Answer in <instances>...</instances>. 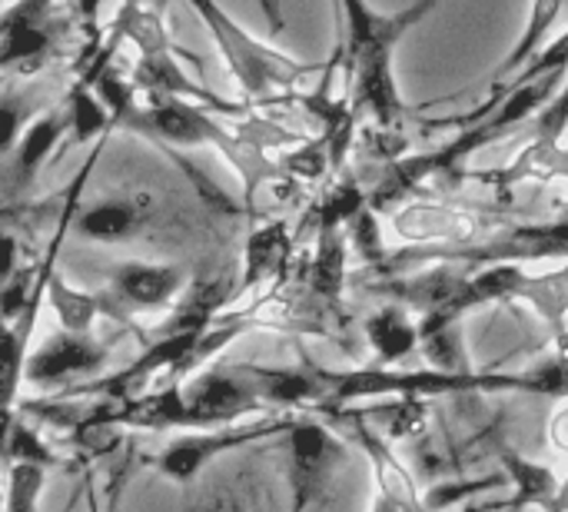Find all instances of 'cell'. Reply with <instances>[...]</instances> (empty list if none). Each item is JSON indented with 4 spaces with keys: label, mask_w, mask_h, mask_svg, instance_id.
<instances>
[{
    "label": "cell",
    "mask_w": 568,
    "mask_h": 512,
    "mask_svg": "<svg viewBox=\"0 0 568 512\" xmlns=\"http://www.w3.org/2000/svg\"><path fill=\"white\" fill-rule=\"evenodd\" d=\"M333 3L343 27L353 113L373 117L383 130H399L406 120V103L396 87V50L403 37L439 7V0H413L396 13H379L366 0Z\"/></svg>",
    "instance_id": "1"
},
{
    "label": "cell",
    "mask_w": 568,
    "mask_h": 512,
    "mask_svg": "<svg viewBox=\"0 0 568 512\" xmlns=\"http://www.w3.org/2000/svg\"><path fill=\"white\" fill-rule=\"evenodd\" d=\"M566 67L549 70V73H536L526 80H513L509 97H499L486 107V113H479V123H463L459 133L419 157H406L399 163H393V170L379 180V187L373 190V207L383 210L403 197H409V190H416L423 180L439 177V173H453L459 170L473 153L493 147L496 140H506L513 130H519L526 120L539 117V110L559 93V83L566 80Z\"/></svg>",
    "instance_id": "2"
},
{
    "label": "cell",
    "mask_w": 568,
    "mask_h": 512,
    "mask_svg": "<svg viewBox=\"0 0 568 512\" xmlns=\"http://www.w3.org/2000/svg\"><path fill=\"white\" fill-rule=\"evenodd\" d=\"M126 130H136L150 140H166L176 147H216L246 180V197H253L256 180L266 177L263 157L256 150V143L230 133L226 127H220L206 110L193 107L186 97H173V93H150V103L143 110H130L123 117Z\"/></svg>",
    "instance_id": "3"
},
{
    "label": "cell",
    "mask_w": 568,
    "mask_h": 512,
    "mask_svg": "<svg viewBox=\"0 0 568 512\" xmlns=\"http://www.w3.org/2000/svg\"><path fill=\"white\" fill-rule=\"evenodd\" d=\"M186 3L196 10V17L216 40L230 73L236 77V83L250 100H276L296 90L313 73L310 63H300L296 57L280 53L276 47L246 33L216 0H186Z\"/></svg>",
    "instance_id": "4"
},
{
    "label": "cell",
    "mask_w": 568,
    "mask_h": 512,
    "mask_svg": "<svg viewBox=\"0 0 568 512\" xmlns=\"http://www.w3.org/2000/svg\"><path fill=\"white\" fill-rule=\"evenodd\" d=\"M293 426V416H273V420H260V423H226V426H203L200 433H190V436H180L173 440L163 453L153 456V466L186 486L193 483L213 460L233 453V450H243L250 443H260V440H270V436H286Z\"/></svg>",
    "instance_id": "5"
},
{
    "label": "cell",
    "mask_w": 568,
    "mask_h": 512,
    "mask_svg": "<svg viewBox=\"0 0 568 512\" xmlns=\"http://www.w3.org/2000/svg\"><path fill=\"white\" fill-rule=\"evenodd\" d=\"M286 446H290L293 506L306 510L313 500H320V493L326 490L329 476L343 463L346 450L336 440V433H329L320 420H310V416L293 420V426L286 433Z\"/></svg>",
    "instance_id": "6"
},
{
    "label": "cell",
    "mask_w": 568,
    "mask_h": 512,
    "mask_svg": "<svg viewBox=\"0 0 568 512\" xmlns=\"http://www.w3.org/2000/svg\"><path fill=\"white\" fill-rule=\"evenodd\" d=\"M103 363H106V350L97 340H90L87 333L60 330L37 353L27 357L23 380L30 386H40V390H53V386L70 383V380L100 373Z\"/></svg>",
    "instance_id": "7"
},
{
    "label": "cell",
    "mask_w": 568,
    "mask_h": 512,
    "mask_svg": "<svg viewBox=\"0 0 568 512\" xmlns=\"http://www.w3.org/2000/svg\"><path fill=\"white\" fill-rule=\"evenodd\" d=\"M190 403L196 406L203 426H226L240 423L250 413H260L266 400L256 393V386L243 377V370H210L200 380L186 386Z\"/></svg>",
    "instance_id": "8"
},
{
    "label": "cell",
    "mask_w": 568,
    "mask_h": 512,
    "mask_svg": "<svg viewBox=\"0 0 568 512\" xmlns=\"http://www.w3.org/2000/svg\"><path fill=\"white\" fill-rule=\"evenodd\" d=\"M57 23H53V0H17L3 13V67H27L40 63V57L53 47Z\"/></svg>",
    "instance_id": "9"
},
{
    "label": "cell",
    "mask_w": 568,
    "mask_h": 512,
    "mask_svg": "<svg viewBox=\"0 0 568 512\" xmlns=\"http://www.w3.org/2000/svg\"><path fill=\"white\" fill-rule=\"evenodd\" d=\"M568 133V73L559 87V93L539 110L536 117V133L526 147V153L513 163L509 173L499 177L503 187L523 183L529 177H549L556 173V157H562V137Z\"/></svg>",
    "instance_id": "10"
},
{
    "label": "cell",
    "mask_w": 568,
    "mask_h": 512,
    "mask_svg": "<svg viewBox=\"0 0 568 512\" xmlns=\"http://www.w3.org/2000/svg\"><path fill=\"white\" fill-rule=\"evenodd\" d=\"M70 133V117L67 107L37 117L30 127H23V133L17 137V143L7 150V190L10 193H23L30 190V183L37 180L40 167L47 163V157L57 150V143Z\"/></svg>",
    "instance_id": "11"
},
{
    "label": "cell",
    "mask_w": 568,
    "mask_h": 512,
    "mask_svg": "<svg viewBox=\"0 0 568 512\" xmlns=\"http://www.w3.org/2000/svg\"><path fill=\"white\" fill-rule=\"evenodd\" d=\"M110 290L130 310H163L183 290V273L166 263H120L110 273Z\"/></svg>",
    "instance_id": "12"
},
{
    "label": "cell",
    "mask_w": 568,
    "mask_h": 512,
    "mask_svg": "<svg viewBox=\"0 0 568 512\" xmlns=\"http://www.w3.org/2000/svg\"><path fill=\"white\" fill-rule=\"evenodd\" d=\"M150 220V200L146 197H110L93 207H87L77 217V233L97 243H120L140 233Z\"/></svg>",
    "instance_id": "13"
},
{
    "label": "cell",
    "mask_w": 568,
    "mask_h": 512,
    "mask_svg": "<svg viewBox=\"0 0 568 512\" xmlns=\"http://www.w3.org/2000/svg\"><path fill=\"white\" fill-rule=\"evenodd\" d=\"M243 377L256 386V393L266 400V406H310V403H323V380L313 370H280V367H240Z\"/></svg>",
    "instance_id": "14"
},
{
    "label": "cell",
    "mask_w": 568,
    "mask_h": 512,
    "mask_svg": "<svg viewBox=\"0 0 568 512\" xmlns=\"http://www.w3.org/2000/svg\"><path fill=\"white\" fill-rule=\"evenodd\" d=\"M293 253V230L286 220H273L250 233L246 257H243V290L276 280Z\"/></svg>",
    "instance_id": "15"
},
{
    "label": "cell",
    "mask_w": 568,
    "mask_h": 512,
    "mask_svg": "<svg viewBox=\"0 0 568 512\" xmlns=\"http://www.w3.org/2000/svg\"><path fill=\"white\" fill-rule=\"evenodd\" d=\"M356 426V436H359V443H363V450H366V456L373 460V470H376V480H379V503L376 506H393V510H419L423 506V500L416 496V486H413V480H409V473L399 466V460L393 456V450L356 416L353 420Z\"/></svg>",
    "instance_id": "16"
},
{
    "label": "cell",
    "mask_w": 568,
    "mask_h": 512,
    "mask_svg": "<svg viewBox=\"0 0 568 512\" xmlns=\"http://www.w3.org/2000/svg\"><path fill=\"white\" fill-rule=\"evenodd\" d=\"M499 460H503V470H506V480L509 486L516 490L513 500H506L503 506L509 510H523V506H546V510H556V496H559V480L549 466L542 463H532L526 456H519L516 450H499Z\"/></svg>",
    "instance_id": "17"
},
{
    "label": "cell",
    "mask_w": 568,
    "mask_h": 512,
    "mask_svg": "<svg viewBox=\"0 0 568 512\" xmlns=\"http://www.w3.org/2000/svg\"><path fill=\"white\" fill-rule=\"evenodd\" d=\"M366 340L383 367H396L416 353V347L423 343V330L406 317V310L383 307L366 320Z\"/></svg>",
    "instance_id": "18"
},
{
    "label": "cell",
    "mask_w": 568,
    "mask_h": 512,
    "mask_svg": "<svg viewBox=\"0 0 568 512\" xmlns=\"http://www.w3.org/2000/svg\"><path fill=\"white\" fill-rule=\"evenodd\" d=\"M516 300L529 303L549 330L562 333L568 317V267L552 273H526Z\"/></svg>",
    "instance_id": "19"
},
{
    "label": "cell",
    "mask_w": 568,
    "mask_h": 512,
    "mask_svg": "<svg viewBox=\"0 0 568 512\" xmlns=\"http://www.w3.org/2000/svg\"><path fill=\"white\" fill-rule=\"evenodd\" d=\"M310 283H313L316 297H323L326 303H339L343 287H346V237H343V230H320L316 257L310 267Z\"/></svg>",
    "instance_id": "20"
},
{
    "label": "cell",
    "mask_w": 568,
    "mask_h": 512,
    "mask_svg": "<svg viewBox=\"0 0 568 512\" xmlns=\"http://www.w3.org/2000/svg\"><path fill=\"white\" fill-rule=\"evenodd\" d=\"M562 7H566V0H532L529 23H526L523 37L516 40L513 53L506 57V63L496 70V80H503V77H516V73L532 60V53L546 47V40H549V33H552V27H556V20H559Z\"/></svg>",
    "instance_id": "21"
},
{
    "label": "cell",
    "mask_w": 568,
    "mask_h": 512,
    "mask_svg": "<svg viewBox=\"0 0 568 512\" xmlns=\"http://www.w3.org/2000/svg\"><path fill=\"white\" fill-rule=\"evenodd\" d=\"M47 297H50V307H53V317L60 323V330H73V333H90L100 307L90 293L70 287L60 273H50L47 270Z\"/></svg>",
    "instance_id": "22"
},
{
    "label": "cell",
    "mask_w": 568,
    "mask_h": 512,
    "mask_svg": "<svg viewBox=\"0 0 568 512\" xmlns=\"http://www.w3.org/2000/svg\"><path fill=\"white\" fill-rule=\"evenodd\" d=\"M67 117H70V137L77 143H90L103 137L113 127V113L100 100V93L90 83H77L67 97Z\"/></svg>",
    "instance_id": "23"
},
{
    "label": "cell",
    "mask_w": 568,
    "mask_h": 512,
    "mask_svg": "<svg viewBox=\"0 0 568 512\" xmlns=\"http://www.w3.org/2000/svg\"><path fill=\"white\" fill-rule=\"evenodd\" d=\"M373 200L356 187V180L343 177L339 183H333L313 210V220L320 223V230H343V223L349 227Z\"/></svg>",
    "instance_id": "24"
},
{
    "label": "cell",
    "mask_w": 568,
    "mask_h": 512,
    "mask_svg": "<svg viewBox=\"0 0 568 512\" xmlns=\"http://www.w3.org/2000/svg\"><path fill=\"white\" fill-rule=\"evenodd\" d=\"M3 460L7 463H40V466H57L60 456L53 453V446L17 413H10L7 420V440H3Z\"/></svg>",
    "instance_id": "25"
},
{
    "label": "cell",
    "mask_w": 568,
    "mask_h": 512,
    "mask_svg": "<svg viewBox=\"0 0 568 512\" xmlns=\"http://www.w3.org/2000/svg\"><path fill=\"white\" fill-rule=\"evenodd\" d=\"M47 466L40 463H7V512H33L43 493Z\"/></svg>",
    "instance_id": "26"
},
{
    "label": "cell",
    "mask_w": 568,
    "mask_h": 512,
    "mask_svg": "<svg viewBox=\"0 0 568 512\" xmlns=\"http://www.w3.org/2000/svg\"><path fill=\"white\" fill-rule=\"evenodd\" d=\"M379 423L386 426V433H389L393 440L413 436V433L426 423L423 396H393L389 406H379Z\"/></svg>",
    "instance_id": "27"
},
{
    "label": "cell",
    "mask_w": 568,
    "mask_h": 512,
    "mask_svg": "<svg viewBox=\"0 0 568 512\" xmlns=\"http://www.w3.org/2000/svg\"><path fill=\"white\" fill-rule=\"evenodd\" d=\"M93 90L100 93V100H103L106 110L113 113V123H123V117L133 110L136 80H126V77H120L113 67H103V70L93 77Z\"/></svg>",
    "instance_id": "28"
},
{
    "label": "cell",
    "mask_w": 568,
    "mask_h": 512,
    "mask_svg": "<svg viewBox=\"0 0 568 512\" xmlns=\"http://www.w3.org/2000/svg\"><path fill=\"white\" fill-rule=\"evenodd\" d=\"M33 277H37V270H30V267H23V270H10L7 277H3V293H0V307H3V323L7 327H13L23 313H27V293L33 290ZM33 313V310H30Z\"/></svg>",
    "instance_id": "29"
},
{
    "label": "cell",
    "mask_w": 568,
    "mask_h": 512,
    "mask_svg": "<svg viewBox=\"0 0 568 512\" xmlns=\"http://www.w3.org/2000/svg\"><path fill=\"white\" fill-rule=\"evenodd\" d=\"M506 483V476H486V480H473V483H446V486H436L423 506H433V510H446V506H459L469 493H479V490H493Z\"/></svg>",
    "instance_id": "30"
},
{
    "label": "cell",
    "mask_w": 568,
    "mask_h": 512,
    "mask_svg": "<svg viewBox=\"0 0 568 512\" xmlns=\"http://www.w3.org/2000/svg\"><path fill=\"white\" fill-rule=\"evenodd\" d=\"M559 67H566L568 70V30L566 33H559L556 40H549L542 50H536L532 53V60L513 77V80H526V77H536V73H549V70H559Z\"/></svg>",
    "instance_id": "31"
},
{
    "label": "cell",
    "mask_w": 568,
    "mask_h": 512,
    "mask_svg": "<svg viewBox=\"0 0 568 512\" xmlns=\"http://www.w3.org/2000/svg\"><path fill=\"white\" fill-rule=\"evenodd\" d=\"M260 7H263V13L270 17V27L280 33V30H283V23H286V20H283V13H280V0H260Z\"/></svg>",
    "instance_id": "32"
},
{
    "label": "cell",
    "mask_w": 568,
    "mask_h": 512,
    "mask_svg": "<svg viewBox=\"0 0 568 512\" xmlns=\"http://www.w3.org/2000/svg\"><path fill=\"white\" fill-rule=\"evenodd\" d=\"M556 510H568V480H566V483H562L559 496H556Z\"/></svg>",
    "instance_id": "33"
}]
</instances>
